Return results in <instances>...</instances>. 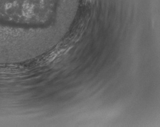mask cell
Returning a JSON list of instances; mask_svg holds the SVG:
<instances>
[{
  "label": "cell",
  "instance_id": "obj_1",
  "mask_svg": "<svg viewBox=\"0 0 160 127\" xmlns=\"http://www.w3.org/2000/svg\"><path fill=\"white\" fill-rule=\"evenodd\" d=\"M88 1H93V0H88Z\"/></svg>",
  "mask_w": 160,
  "mask_h": 127
}]
</instances>
